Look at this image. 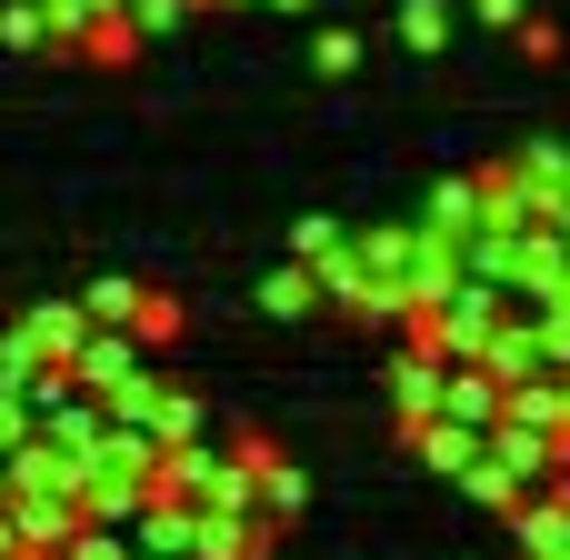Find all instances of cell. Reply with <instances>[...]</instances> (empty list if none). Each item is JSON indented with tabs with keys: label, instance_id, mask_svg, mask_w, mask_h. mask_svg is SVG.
Segmentation results:
<instances>
[{
	"label": "cell",
	"instance_id": "cell-1",
	"mask_svg": "<svg viewBox=\"0 0 570 560\" xmlns=\"http://www.w3.org/2000/svg\"><path fill=\"white\" fill-rule=\"evenodd\" d=\"M391 281L411 291V311L451 301V291H461V240H451V230H431V220H401V250H391Z\"/></svg>",
	"mask_w": 570,
	"mask_h": 560
},
{
	"label": "cell",
	"instance_id": "cell-2",
	"mask_svg": "<svg viewBox=\"0 0 570 560\" xmlns=\"http://www.w3.org/2000/svg\"><path fill=\"white\" fill-rule=\"evenodd\" d=\"M501 291H511V301H561V291H570V250H561L551 220L511 230V271H501Z\"/></svg>",
	"mask_w": 570,
	"mask_h": 560
},
{
	"label": "cell",
	"instance_id": "cell-3",
	"mask_svg": "<svg viewBox=\"0 0 570 560\" xmlns=\"http://www.w3.org/2000/svg\"><path fill=\"white\" fill-rule=\"evenodd\" d=\"M140 371H150V351H140L130 331H110V321H90V331H80V351H70V381H80L90 401H110V391H120V381H140Z\"/></svg>",
	"mask_w": 570,
	"mask_h": 560
},
{
	"label": "cell",
	"instance_id": "cell-4",
	"mask_svg": "<svg viewBox=\"0 0 570 560\" xmlns=\"http://www.w3.org/2000/svg\"><path fill=\"white\" fill-rule=\"evenodd\" d=\"M481 451H491L501 471H521L531 491H541V481H570V451H561V431H541V421H491V431H481Z\"/></svg>",
	"mask_w": 570,
	"mask_h": 560
},
{
	"label": "cell",
	"instance_id": "cell-5",
	"mask_svg": "<svg viewBox=\"0 0 570 560\" xmlns=\"http://www.w3.org/2000/svg\"><path fill=\"white\" fill-rule=\"evenodd\" d=\"M441 381H451V361H441L431 341H401V361H391V411H401V431H421V421L441 411Z\"/></svg>",
	"mask_w": 570,
	"mask_h": 560
},
{
	"label": "cell",
	"instance_id": "cell-6",
	"mask_svg": "<svg viewBox=\"0 0 570 560\" xmlns=\"http://www.w3.org/2000/svg\"><path fill=\"white\" fill-rule=\"evenodd\" d=\"M0 471H10V491H20V501H30V491H50V501H70V491H80V461H70L50 431H30L20 451H0Z\"/></svg>",
	"mask_w": 570,
	"mask_h": 560
},
{
	"label": "cell",
	"instance_id": "cell-7",
	"mask_svg": "<svg viewBox=\"0 0 570 560\" xmlns=\"http://www.w3.org/2000/svg\"><path fill=\"white\" fill-rule=\"evenodd\" d=\"M190 531H200V501H180V491H150V501H140V521H130V551H150V560H190Z\"/></svg>",
	"mask_w": 570,
	"mask_h": 560
},
{
	"label": "cell",
	"instance_id": "cell-8",
	"mask_svg": "<svg viewBox=\"0 0 570 560\" xmlns=\"http://www.w3.org/2000/svg\"><path fill=\"white\" fill-rule=\"evenodd\" d=\"M271 521L261 511H200V531H190V560H271Z\"/></svg>",
	"mask_w": 570,
	"mask_h": 560
},
{
	"label": "cell",
	"instance_id": "cell-9",
	"mask_svg": "<svg viewBox=\"0 0 570 560\" xmlns=\"http://www.w3.org/2000/svg\"><path fill=\"white\" fill-rule=\"evenodd\" d=\"M10 531H20V551H40V560H60L70 551V531H80V501H50V491H10Z\"/></svg>",
	"mask_w": 570,
	"mask_h": 560
},
{
	"label": "cell",
	"instance_id": "cell-10",
	"mask_svg": "<svg viewBox=\"0 0 570 560\" xmlns=\"http://www.w3.org/2000/svg\"><path fill=\"white\" fill-rule=\"evenodd\" d=\"M481 371H491V381H531V371H551V361H541V331H531V311H501V321H491V341H481Z\"/></svg>",
	"mask_w": 570,
	"mask_h": 560
},
{
	"label": "cell",
	"instance_id": "cell-11",
	"mask_svg": "<svg viewBox=\"0 0 570 560\" xmlns=\"http://www.w3.org/2000/svg\"><path fill=\"white\" fill-rule=\"evenodd\" d=\"M441 421H461V431H491V421H501V381H491L481 361H451V381H441Z\"/></svg>",
	"mask_w": 570,
	"mask_h": 560
},
{
	"label": "cell",
	"instance_id": "cell-12",
	"mask_svg": "<svg viewBox=\"0 0 570 560\" xmlns=\"http://www.w3.org/2000/svg\"><path fill=\"white\" fill-rule=\"evenodd\" d=\"M250 501H261V521H271V531H291V521L311 511V481H301V461H281V451H271V461L250 471Z\"/></svg>",
	"mask_w": 570,
	"mask_h": 560
},
{
	"label": "cell",
	"instance_id": "cell-13",
	"mask_svg": "<svg viewBox=\"0 0 570 560\" xmlns=\"http://www.w3.org/2000/svg\"><path fill=\"white\" fill-rule=\"evenodd\" d=\"M250 301H261L271 321H311V311H321V271H311V261H281V271H271Z\"/></svg>",
	"mask_w": 570,
	"mask_h": 560
},
{
	"label": "cell",
	"instance_id": "cell-14",
	"mask_svg": "<svg viewBox=\"0 0 570 560\" xmlns=\"http://www.w3.org/2000/svg\"><path fill=\"white\" fill-rule=\"evenodd\" d=\"M451 481H461V491H471V501H481L491 521H511V511H521V491H531V481H521V471H501L491 451H471V461H461Z\"/></svg>",
	"mask_w": 570,
	"mask_h": 560
},
{
	"label": "cell",
	"instance_id": "cell-15",
	"mask_svg": "<svg viewBox=\"0 0 570 560\" xmlns=\"http://www.w3.org/2000/svg\"><path fill=\"white\" fill-rule=\"evenodd\" d=\"M20 331H30L50 361H70V351H80V331H90V311H80V301H30V311H20Z\"/></svg>",
	"mask_w": 570,
	"mask_h": 560
},
{
	"label": "cell",
	"instance_id": "cell-16",
	"mask_svg": "<svg viewBox=\"0 0 570 560\" xmlns=\"http://www.w3.org/2000/svg\"><path fill=\"white\" fill-rule=\"evenodd\" d=\"M40 431H50V441H60L70 461H90V451H100V431H110V411H100L90 391H70V401H60V411H50Z\"/></svg>",
	"mask_w": 570,
	"mask_h": 560
},
{
	"label": "cell",
	"instance_id": "cell-17",
	"mask_svg": "<svg viewBox=\"0 0 570 560\" xmlns=\"http://www.w3.org/2000/svg\"><path fill=\"white\" fill-rule=\"evenodd\" d=\"M391 40H401L411 60H441V50H451V0H401Z\"/></svg>",
	"mask_w": 570,
	"mask_h": 560
},
{
	"label": "cell",
	"instance_id": "cell-18",
	"mask_svg": "<svg viewBox=\"0 0 570 560\" xmlns=\"http://www.w3.org/2000/svg\"><path fill=\"white\" fill-rule=\"evenodd\" d=\"M180 331H190V311H180L170 291H150V281H140V301H130V341H140V351H170Z\"/></svg>",
	"mask_w": 570,
	"mask_h": 560
},
{
	"label": "cell",
	"instance_id": "cell-19",
	"mask_svg": "<svg viewBox=\"0 0 570 560\" xmlns=\"http://www.w3.org/2000/svg\"><path fill=\"white\" fill-rule=\"evenodd\" d=\"M70 50H90V60H100V70H130V60H140V50H150V40H140V30H130V10H110V20H90V30H80V40H70Z\"/></svg>",
	"mask_w": 570,
	"mask_h": 560
},
{
	"label": "cell",
	"instance_id": "cell-20",
	"mask_svg": "<svg viewBox=\"0 0 570 560\" xmlns=\"http://www.w3.org/2000/svg\"><path fill=\"white\" fill-rule=\"evenodd\" d=\"M411 451H421V461H431V471H441V481H451V471H461V461H471V451H481V431H461V421H441V411H431V421H421V431H411Z\"/></svg>",
	"mask_w": 570,
	"mask_h": 560
},
{
	"label": "cell",
	"instance_id": "cell-21",
	"mask_svg": "<svg viewBox=\"0 0 570 560\" xmlns=\"http://www.w3.org/2000/svg\"><path fill=\"white\" fill-rule=\"evenodd\" d=\"M421 220H431V230H451V240H461V230H481V180H441V190L421 200Z\"/></svg>",
	"mask_w": 570,
	"mask_h": 560
},
{
	"label": "cell",
	"instance_id": "cell-22",
	"mask_svg": "<svg viewBox=\"0 0 570 560\" xmlns=\"http://www.w3.org/2000/svg\"><path fill=\"white\" fill-rule=\"evenodd\" d=\"M311 70H321V80H351V70H361V30L321 20V30H311Z\"/></svg>",
	"mask_w": 570,
	"mask_h": 560
},
{
	"label": "cell",
	"instance_id": "cell-23",
	"mask_svg": "<svg viewBox=\"0 0 570 560\" xmlns=\"http://www.w3.org/2000/svg\"><path fill=\"white\" fill-rule=\"evenodd\" d=\"M521 311H531V331H541V361L570 371V291H561V301H521Z\"/></svg>",
	"mask_w": 570,
	"mask_h": 560
},
{
	"label": "cell",
	"instance_id": "cell-24",
	"mask_svg": "<svg viewBox=\"0 0 570 560\" xmlns=\"http://www.w3.org/2000/svg\"><path fill=\"white\" fill-rule=\"evenodd\" d=\"M130 301H140V281H120V271H100V281L80 291V311H90V321H110V331H130Z\"/></svg>",
	"mask_w": 570,
	"mask_h": 560
},
{
	"label": "cell",
	"instance_id": "cell-25",
	"mask_svg": "<svg viewBox=\"0 0 570 560\" xmlns=\"http://www.w3.org/2000/svg\"><path fill=\"white\" fill-rule=\"evenodd\" d=\"M150 431H160V441H190V431H200V401H190L180 381H160V401H150Z\"/></svg>",
	"mask_w": 570,
	"mask_h": 560
},
{
	"label": "cell",
	"instance_id": "cell-26",
	"mask_svg": "<svg viewBox=\"0 0 570 560\" xmlns=\"http://www.w3.org/2000/svg\"><path fill=\"white\" fill-rule=\"evenodd\" d=\"M0 40L10 50H50V10L40 0H0Z\"/></svg>",
	"mask_w": 570,
	"mask_h": 560
},
{
	"label": "cell",
	"instance_id": "cell-27",
	"mask_svg": "<svg viewBox=\"0 0 570 560\" xmlns=\"http://www.w3.org/2000/svg\"><path fill=\"white\" fill-rule=\"evenodd\" d=\"M341 250H351V230H341L331 210H311V220H301V250H291V261H311V271H321V261H341Z\"/></svg>",
	"mask_w": 570,
	"mask_h": 560
},
{
	"label": "cell",
	"instance_id": "cell-28",
	"mask_svg": "<svg viewBox=\"0 0 570 560\" xmlns=\"http://www.w3.org/2000/svg\"><path fill=\"white\" fill-rule=\"evenodd\" d=\"M40 361H50V351H40V341H30V331L10 321V331H0V391H20V381H30Z\"/></svg>",
	"mask_w": 570,
	"mask_h": 560
},
{
	"label": "cell",
	"instance_id": "cell-29",
	"mask_svg": "<svg viewBox=\"0 0 570 560\" xmlns=\"http://www.w3.org/2000/svg\"><path fill=\"white\" fill-rule=\"evenodd\" d=\"M190 10H200V0H130V30H140V40H170Z\"/></svg>",
	"mask_w": 570,
	"mask_h": 560
},
{
	"label": "cell",
	"instance_id": "cell-30",
	"mask_svg": "<svg viewBox=\"0 0 570 560\" xmlns=\"http://www.w3.org/2000/svg\"><path fill=\"white\" fill-rule=\"evenodd\" d=\"M561 20H541V10H521V30H511V50H521V60H561Z\"/></svg>",
	"mask_w": 570,
	"mask_h": 560
},
{
	"label": "cell",
	"instance_id": "cell-31",
	"mask_svg": "<svg viewBox=\"0 0 570 560\" xmlns=\"http://www.w3.org/2000/svg\"><path fill=\"white\" fill-rule=\"evenodd\" d=\"M521 10H531V0H471V20H481L491 40H511V30H521Z\"/></svg>",
	"mask_w": 570,
	"mask_h": 560
},
{
	"label": "cell",
	"instance_id": "cell-32",
	"mask_svg": "<svg viewBox=\"0 0 570 560\" xmlns=\"http://www.w3.org/2000/svg\"><path fill=\"white\" fill-rule=\"evenodd\" d=\"M30 431H40V421H30V401H20V391H0V451H20Z\"/></svg>",
	"mask_w": 570,
	"mask_h": 560
},
{
	"label": "cell",
	"instance_id": "cell-33",
	"mask_svg": "<svg viewBox=\"0 0 570 560\" xmlns=\"http://www.w3.org/2000/svg\"><path fill=\"white\" fill-rule=\"evenodd\" d=\"M561 431H570V371H561Z\"/></svg>",
	"mask_w": 570,
	"mask_h": 560
},
{
	"label": "cell",
	"instance_id": "cell-34",
	"mask_svg": "<svg viewBox=\"0 0 570 560\" xmlns=\"http://www.w3.org/2000/svg\"><path fill=\"white\" fill-rule=\"evenodd\" d=\"M551 230H561V250H570V210H561V220H551Z\"/></svg>",
	"mask_w": 570,
	"mask_h": 560
},
{
	"label": "cell",
	"instance_id": "cell-35",
	"mask_svg": "<svg viewBox=\"0 0 570 560\" xmlns=\"http://www.w3.org/2000/svg\"><path fill=\"white\" fill-rule=\"evenodd\" d=\"M561 210H570V160H561Z\"/></svg>",
	"mask_w": 570,
	"mask_h": 560
},
{
	"label": "cell",
	"instance_id": "cell-36",
	"mask_svg": "<svg viewBox=\"0 0 570 560\" xmlns=\"http://www.w3.org/2000/svg\"><path fill=\"white\" fill-rule=\"evenodd\" d=\"M271 10H311V0H271Z\"/></svg>",
	"mask_w": 570,
	"mask_h": 560
},
{
	"label": "cell",
	"instance_id": "cell-37",
	"mask_svg": "<svg viewBox=\"0 0 570 560\" xmlns=\"http://www.w3.org/2000/svg\"><path fill=\"white\" fill-rule=\"evenodd\" d=\"M210 10H250V0H210Z\"/></svg>",
	"mask_w": 570,
	"mask_h": 560
},
{
	"label": "cell",
	"instance_id": "cell-38",
	"mask_svg": "<svg viewBox=\"0 0 570 560\" xmlns=\"http://www.w3.org/2000/svg\"><path fill=\"white\" fill-rule=\"evenodd\" d=\"M10 560H40V551H10Z\"/></svg>",
	"mask_w": 570,
	"mask_h": 560
},
{
	"label": "cell",
	"instance_id": "cell-39",
	"mask_svg": "<svg viewBox=\"0 0 570 560\" xmlns=\"http://www.w3.org/2000/svg\"><path fill=\"white\" fill-rule=\"evenodd\" d=\"M200 10H210V0H200Z\"/></svg>",
	"mask_w": 570,
	"mask_h": 560
}]
</instances>
